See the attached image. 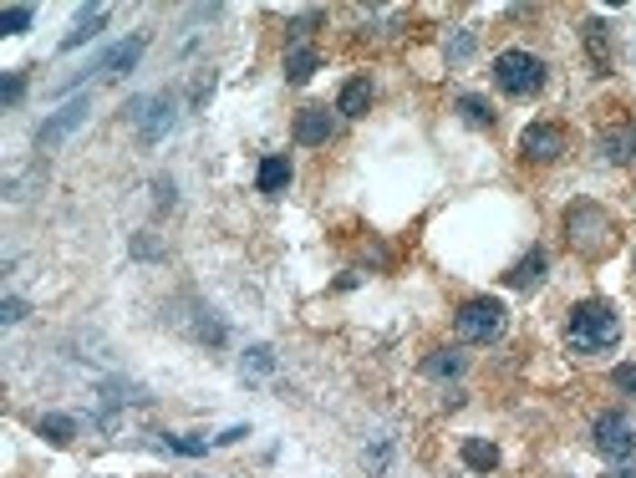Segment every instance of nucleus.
I'll use <instances>...</instances> for the list:
<instances>
[{
    "label": "nucleus",
    "instance_id": "obj_21",
    "mask_svg": "<svg viewBox=\"0 0 636 478\" xmlns=\"http://www.w3.org/2000/svg\"><path fill=\"white\" fill-rule=\"evenodd\" d=\"M585 46H591L596 66L606 72V66H611V56H606V26H601V21H585Z\"/></svg>",
    "mask_w": 636,
    "mask_h": 478
},
{
    "label": "nucleus",
    "instance_id": "obj_11",
    "mask_svg": "<svg viewBox=\"0 0 636 478\" xmlns=\"http://www.w3.org/2000/svg\"><path fill=\"white\" fill-rule=\"evenodd\" d=\"M601 153H606L611 163H631V158H636V122L606 132V138H601Z\"/></svg>",
    "mask_w": 636,
    "mask_h": 478
},
{
    "label": "nucleus",
    "instance_id": "obj_26",
    "mask_svg": "<svg viewBox=\"0 0 636 478\" xmlns=\"http://www.w3.org/2000/svg\"><path fill=\"white\" fill-rule=\"evenodd\" d=\"M169 448H173V453H183V458H199V453H204L209 443H204V438H169Z\"/></svg>",
    "mask_w": 636,
    "mask_h": 478
},
{
    "label": "nucleus",
    "instance_id": "obj_7",
    "mask_svg": "<svg viewBox=\"0 0 636 478\" xmlns=\"http://www.w3.org/2000/svg\"><path fill=\"white\" fill-rule=\"evenodd\" d=\"M87 112H92V102H87V97H77V102H66L62 112H56V117H46V122L36 128V148H52V142H62L66 132H77L82 122H87Z\"/></svg>",
    "mask_w": 636,
    "mask_h": 478
},
{
    "label": "nucleus",
    "instance_id": "obj_14",
    "mask_svg": "<svg viewBox=\"0 0 636 478\" xmlns=\"http://www.w3.org/2000/svg\"><path fill=\"white\" fill-rule=\"evenodd\" d=\"M36 433H41L46 443H72V438H77V417L46 413V417H36Z\"/></svg>",
    "mask_w": 636,
    "mask_h": 478
},
{
    "label": "nucleus",
    "instance_id": "obj_15",
    "mask_svg": "<svg viewBox=\"0 0 636 478\" xmlns=\"http://www.w3.org/2000/svg\"><path fill=\"white\" fill-rule=\"evenodd\" d=\"M255 183H260V194H280V189L290 183V163L286 158H265L260 173H255Z\"/></svg>",
    "mask_w": 636,
    "mask_h": 478
},
{
    "label": "nucleus",
    "instance_id": "obj_16",
    "mask_svg": "<svg viewBox=\"0 0 636 478\" xmlns=\"http://www.w3.org/2000/svg\"><path fill=\"white\" fill-rule=\"evenodd\" d=\"M103 26H107V11H103V5H97V11H87V15H82V21H77V26H72V36L62 41V52H77L82 41H92V36H97V31H103Z\"/></svg>",
    "mask_w": 636,
    "mask_h": 478
},
{
    "label": "nucleus",
    "instance_id": "obj_3",
    "mask_svg": "<svg viewBox=\"0 0 636 478\" xmlns=\"http://www.w3.org/2000/svg\"><path fill=\"white\" fill-rule=\"evenodd\" d=\"M565 234H571V245L585 249V255H601V249L616 245V224H611L596 204H575L571 214H565Z\"/></svg>",
    "mask_w": 636,
    "mask_h": 478
},
{
    "label": "nucleus",
    "instance_id": "obj_8",
    "mask_svg": "<svg viewBox=\"0 0 636 478\" xmlns=\"http://www.w3.org/2000/svg\"><path fill=\"white\" fill-rule=\"evenodd\" d=\"M520 148H524V158L550 163V158L565 153V132H560L555 122H530V128H524V138H520Z\"/></svg>",
    "mask_w": 636,
    "mask_h": 478
},
{
    "label": "nucleus",
    "instance_id": "obj_22",
    "mask_svg": "<svg viewBox=\"0 0 636 478\" xmlns=\"http://www.w3.org/2000/svg\"><path fill=\"white\" fill-rule=\"evenodd\" d=\"M26 26H31V5H15V11L0 15V31H5V36H21Z\"/></svg>",
    "mask_w": 636,
    "mask_h": 478
},
{
    "label": "nucleus",
    "instance_id": "obj_24",
    "mask_svg": "<svg viewBox=\"0 0 636 478\" xmlns=\"http://www.w3.org/2000/svg\"><path fill=\"white\" fill-rule=\"evenodd\" d=\"M21 92H26V77H21V72H11V77H5V92H0V102L15 107V102H21Z\"/></svg>",
    "mask_w": 636,
    "mask_h": 478
},
{
    "label": "nucleus",
    "instance_id": "obj_25",
    "mask_svg": "<svg viewBox=\"0 0 636 478\" xmlns=\"http://www.w3.org/2000/svg\"><path fill=\"white\" fill-rule=\"evenodd\" d=\"M0 321H5V326H15V321H26V300H15V296H5V306H0Z\"/></svg>",
    "mask_w": 636,
    "mask_h": 478
},
{
    "label": "nucleus",
    "instance_id": "obj_6",
    "mask_svg": "<svg viewBox=\"0 0 636 478\" xmlns=\"http://www.w3.org/2000/svg\"><path fill=\"white\" fill-rule=\"evenodd\" d=\"M132 122H138V138L143 142H158L173 128V97H143V102H132Z\"/></svg>",
    "mask_w": 636,
    "mask_h": 478
},
{
    "label": "nucleus",
    "instance_id": "obj_5",
    "mask_svg": "<svg viewBox=\"0 0 636 478\" xmlns=\"http://www.w3.org/2000/svg\"><path fill=\"white\" fill-rule=\"evenodd\" d=\"M591 438H596V448L606 453V458H631L636 453V423L626 413H601L596 417V427H591Z\"/></svg>",
    "mask_w": 636,
    "mask_h": 478
},
{
    "label": "nucleus",
    "instance_id": "obj_23",
    "mask_svg": "<svg viewBox=\"0 0 636 478\" xmlns=\"http://www.w3.org/2000/svg\"><path fill=\"white\" fill-rule=\"evenodd\" d=\"M611 382L626 392V397H636V362H621L616 372H611Z\"/></svg>",
    "mask_w": 636,
    "mask_h": 478
},
{
    "label": "nucleus",
    "instance_id": "obj_17",
    "mask_svg": "<svg viewBox=\"0 0 636 478\" xmlns=\"http://www.w3.org/2000/svg\"><path fill=\"white\" fill-rule=\"evenodd\" d=\"M367 107H372V87H367L362 77H357V82H347V87H341V102H337V112H347V117H362Z\"/></svg>",
    "mask_w": 636,
    "mask_h": 478
},
{
    "label": "nucleus",
    "instance_id": "obj_13",
    "mask_svg": "<svg viewBox=\"0 0 636 478\" xmlns=\"http://www.w3.org/2000/svg\"><path fill=\"white\" fill-rule=\"evenodd\" d=\"M504 280L514 285V290H530V285H540V280H545V255H540V249H530V255H524L520 265L504 275Z\"/></svg>",
    "mask_w": 636,
    "mask_h": 478
},
{
    "label": "nucleus",
    "instance_id": "obj_2",
    "mask_svg": "<svg viewBox=\"0 0 636 478\" xmlns=\"http://www.w3.org/2000/svg\"><path fill=\"white\" fill-rule=\"evenodd\" d=\"M494 82H499V92H509V97H534V92L545 87V62L534 52H499L494 56Z\"/></svg>",
    "mask_w": 636,
    "mask_h": 478
},
{
    "label": "nucleus",
    "instance_id": "obj_4",
    "mask_svg": "<svg viewBox=\"0 0 636 478\" xmlns=\"http://www.w3.org/2000/svg\"><path fill=\"white\" fill-rule=\"evenodd\" d=\"M454 326H458V337L464 341H494L499 331H504V306H499L494 296H474V300L458 306Z\"/></svg>",
    "mask_w": 636,
    "mask_h": 478
},
{
    "label": "nucleus",
    "instance_id": "obj_1",
    "mask_svg": "<svg viewBox=\"0 0 636 478\" xmlns=\"http://www.w3.org/2000/svg\"><path fill=\"white\" fill-rule=\"evenodd\" d=\"M565 337H571L575 351H611L616 337H621V316L611 300H581L565 321Z\"/></svg>",
    "mask_w": 636,
    "mask_h": 478
},
{
    "label": "nucleus",
    "instance_id": "obj_19",
    "mask_svg": "<svg viewBox=\"0 0 636 478\" xmlns=\"http://www.w3.org/2000/svg\"><path fill=\"white\" fill-rule=\"evenodd\" d=\"M423 372L428 376H458L464 372V356H458V351H433L428 362H423Z\"/></svg>",
    "mask_w": 636,
    "mask_h": 478
},
{
    "label": "nucleus",
    "instance_id": "obj_18",
    "mask_svg": "<svg viewBox=\"0 0 636 478\" xmlns=\"http://www.w3.org/2000/svg\"><path fill=\"white\" fill-rule=\"evenodd\" d=\"M316 66H321V56H316L311 46H296V52L286 56V77H290V82H306Z\"/></svg>",
    "mask_w": 636,
    "mask_h": 478
},
{
    "label": "nucleus",
    "instance_id": "obj_20",
    "mask_svg": "<svg viewBox=\"0 0 636 478\" xmlns=\"http://www.w3.org/2000/svg\"><path fill=\"white\" fill-rule=\"evenodd\" d=\"M458 112H464L474 128H494V107L484 102V97H458Z\"/></svg>",
    "mask_w": 636,
    "mask_h": 478
},
{
    "label": "nucleus",
    "instance_id": "obj_28",
    "mask_svg": "<svg viewBox=\"0 0 636 478\" xmlns=\"http://www.w3.org/2000/svg\"><path fill=\"white\" fill-rule=\"evenodd\" d=\"M606 478H636V468H611Z\"/></svg>",
    "mask_w": 636,
    "mask_h": 478
},
{
    "label": "nucleus",
    "instance_id": "obj_12",
    "mask_svg": "<svg viewBox=\"0 0 636 478\" xmlns=\"http://www.w3.org/2000/svg\"><path fill=\"white\" fill-rule=\"evenodd\" d=\"M464 463L474 468V473H494V468H499V448H494L489 438H464Z\"/></svg>",
    "mask_w": 636,
    "mask_h": 478
},
{
    "label": "nucleus",
    "instance_id": "obj_9",
    "mask_svg": "<svg viewBox=\"0 0 636 478\" xmlns=\"http://www.w3.org/2000/svg\"><path fill=\"white\" fill-rule=\"evenodd\" d=\"M331 128H337V122H331L326 107H300L296 112V142L300 148H321V142L331 138Z\"/></svg>",
    "mask_w": 636,
    "mask_h": 478
},
{
    "label": "nucleus",
    "instance_id": "obj_27",
    "mask_svg": "<svg viewBox=\"0 0 636 478\" xmlns=\"http://www.w3.org/2000/svg\"><path fill=\"white\" fill-rule=\"evenodd\" d=\"M250 366H255V372H270V346H255V351H250Z\"/></svg>",
    "mask_w": 636,
    "mask_h": 478
},
{
    "label": "nucleus",
    "instance_id": "obj_10",
    "mask_svg": "<svg viewBox=\"0 0 636 478\" xmlns=\"http://www.w3.org/2000/svg\"><path fill=\"white\" fill-rule=\"evenodd\" d=\"M138 56H143V36H132V41H122V46H113V52L103 56V72H107V77H128L132 66H138Z\"/></svg>",
    "mask_w": 636,
    "mask_h": 478
}]
</instances>
